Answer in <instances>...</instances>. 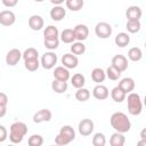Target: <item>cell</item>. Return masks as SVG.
<instances>
[{
    "instance_id": "cell-3",
    "label": "cell",
    "mask_w": 146,
    "mask_h": 146,
    "mask_svg": "<svg viewBox=\"0 0 146 146\" xmlns=\"http://www.w3.org/2000/svg\"><path fill=\"white\" fill-rule=\"evenodd\" d=\"M128 112L131 115H139L143 111V103H141V98L138 94L136 92H129L128 98Z\"/></svg>"
},
{
    "instance_id": "cell-5",
    "label": "cell",
    "mask_w": 146,
    "mask_h": 146,
    "mask_svg": "<svg viewBox=\"0 0 146 146\" xmlns=\"http://www.w3.org/2000/svg\"><path fill=\"white\" fill-rule=\"evenodd\" d=\"M78 129H79V132H80L81 136L87 137V136H90V135L94 132L95 123H94V121L90 120V119H82V120L79 122Z\"/></svg>"
},
{
    "instance_id": "cell-32",
    "label": "cell",
    "mask_w": 146,
    "mask_h": 146,
    "mask_svg": "<svg viewBox=\"0 0 146 146\" xmlns=\"http://www.w3.org/2000/svg\"><path fill=\"white\" fill-rule=\"evenodd\" d=\"M75 98L79 102H87L90 98V91L86 88H79L75 92Z\"/></svg>"
},
{
    "instance_id": "cell-4",
    "label": "cell",
    "mask_w": 146,
    "mask_h": 146,
    "mask_svg": "<svg viewBox=\"0 0 146 146\" xmlns=\"http://www.w3.org/2000/svg\"><path fill=\"white\" fill-rule=\"evenodd\" d=\"M95 33L99 39H107L112 34V26L106 22H99L95 26Z\"/></svg>"
},
{
    "instance_id": "cell-30",
    "label": "cell",
    "mask_w": 146,
    "mask_h": 146,
    "mask_svg": "<svg viewBox=\"0 0 146 146\" xmlns=\"http://www.w3.org/2000/svg\"><path fill=\"white\" fill-rule=\"evenodd\" d=\"M24 66L27 71H31V72H34L39 68L40 66V62L38 58H30V59H25L24 60Z\"/></svg>"
},
{
    "instance_id": "cell-1",
    "label": "cell",
    "mask_w": 146,
    "mask_h": 146,
    "mask_svg": "<svg viewBox=\"0 0 146 146\" xmlns=\"http://www.w3.org/2000/svg\"><path fill=\"white\" fill-rule=\"evenodd\" d=\"M110 123L112 128L121 133H125L131 129V122L123 112H115L111 115Z\"/></svg>"
},
{
    "instance_id": "cell-10",
    "label": "cell",
    "mask_w": 146,
    "mask_h": 146,
    "mask_svg": "<svg viewBox=\"0 0 146 146\" xmlns=\"http://www.w3.org/2000/svg\"><path fill=\"white\" fill-rule=\"evenodd\" d=\"M112 66L117 68L120 72H123L128 68V58L123 55H115L112 58Z\"/></svg>"
},
{
    "instance_id": "cell-28",
    "label": "cell",
    "mask_w": 146,
    "mask_h": 146,
    "mask_svg": "<svg viewBox=\"0 0 146 146\" xmlns=\"http://www.w3.org/2000/svg\"><path fill=\"white\" fill-rule=\"evenodd\" d=\"M66 7L72 10V11H79L80 9H82L84 1L83 0H65Z\"/></svg>"
},
{
    "instance_id": "cell-16",
    "label": "cell",
    "mask_w": 146,
    "mask_h": 146,
    "mask_svg": "<svg viewBox=\"0 0 146 146\" xmlns=\"http://www.w3.org/2000/svg\"><path fill=\"white\" fill-rule=\"evenodd\" d=\"M43 24H44L43 18L40 15H32L29 18V26L33 31H40L43 27Z\"/></svg>"
},
{
    "instance_id": "cell-23",
    "label": "cell",
    "mask_w": 146,
    "mask_h": 146,
    "mask_svg": "<svg viewBox=\"0 0 146 146\" xmlns=\"http://www.w3.org/2000/svg\"><path fill=\"white\" fill-rule=\"evenodd\" d=\"M51 89L57 94H63L67 90V82L54 79V81L51 82Z\"/></svg>"
},
{
    "instance_id": "cell-44",
    "label": "cell",
    "mask_w": 146,
    "mask_h": 146,
    "mask_svg": "<svg viewBox=\"0 0 146 146\" xmlns=\"http://www.w3.org/2000/svg\"><path fill=\"white\" fill-rule=\"evenodd\" d=\"M138 145H146V140H145V139H143L141 141H139V143H138Z\"/></svg>"
},
{
    "instance_id": "cell-12",
    "label": "cell",
    "mask_w": 146,
    "mask_h": 146,
    "mask_svg": "<svg viewBox=\"0 0 146 146\" xmlns=\"http://www.w3.org/2000/svg\"><path fill=\"white\" fill-rule=\"evenodd\" d=\"M51 112L47 108H42L40 111H38L34 115H33V122L34 123H41V122H48L51 120Z\"/></svg>"
},
{
    "instance_id": "cell-33",
    "label": "cell",
    "mask_w": 146,
    "mask_h": 146,
    "mask_svg": "<svg viewBox=\"0 0 146 146\" xmlns=\"http://www.w3.org/2000/svg\"><path fill=\"white\" fill-rule=\"evenodd\" d=\"M106 76L110 79V80H113V81H115V80H119L120 79V76H121V73L122 72H120L117 68H115L114 66H108L107 67V70H106Z\"/></svg>"
},
{
    "instance_id": "cell-29",
    "label": "cell",
    "mask_w": 146,
    "mask_h": 146,
    "mask_svg": "<svg viewBox=\"0 0 146 146\" xmlns=\"http://www.w3.org/2000/svg\"><path fill=\"white\" fill-rule=\"evenodd\" d=\"M58 34H59L58 29L56 26H54V25L47 26L44 29V31H43L44 39H56V38H58Z\"/></svg>"
},
{
    "instance_id": "cell-9",
    "label": "cell",
    "mask_w": 146,
    "mask_h": 146,
    "mask_svg": "<svg viewBox=\"0 0 146 146\" xmlns=\"http://www.w3.org/2000/svg\"><path fill=\"white\" fill-rule=\"evenodd\" d=\"M73 32H74L75 40H78V41H84L89 35V29L84 24H78L73 29Z\"/></svg>"
},
{
    "instance_id": "cell-41",
    "label": "cell",
    "mask_w": 146,
    "mask_h": 146,
    "mask_svg": "<svg viewBox=\"0 0 146 146\" xmlns=\"http://www.w3.org/2000/svg\"><path fill=\"white\" fill-rule=\"evenodd\" d=\"M8 104V97L5 92H0V105L2 106H7Z\"/></svg>"
},
{
    "instance_id": "cell-24",
    "label": "cell",
    "mask_w": 146,
    "mask_h": 146,
    "mask_svg": "<svg viewBox=\"0 0 146 146\" xmlns=\"http://www.w3.org/2000/svg\"><path fill=\"white\" fill-rule=\"evenodd\" d=\"M124 143H125V138H124L123 133L117 132V131H115L110 138V144L112 146H123Z\"/></svg>"
},
{
    "instance_id": "cell-35",
    "label": "cell",
    "mask_w": 146,
    "mask_h": 146,
    "mask_svg": "<svg viewBox=\"0 0 146 146\" xmlns=\"http://www.w3.org/2000/svg\"><path fill=\"white\" fill-rule=\"evenodd\" d=\"M106 144V137L102 132H97L92 137V145L94 146H104Z\"/></svg>"
},
{
    "instance_id": "cell-27",
    "label": "cell",
    "mask_w": 146,
    "mask_h": 146,
    "mask_svg": "<svg viewBox=\"0 0 146 146\" xmlns=\"http://www.w3.org/2000/svg\"><path fill=\"white\" fill-rule=\"evenodd\" d=\"M71 82H72V86L76 89L79 88H82L86 83V79H84V75H82L81 73H75L72 78H71Z\"/></svg>"
},
{
    "instance_id": "cell-20",
    "label": "cell",
    "mask_w": 146,
    "mask_h": 146,
    "mask_svg": "<svg viewBox=\"0 0 146 146\" xmlns=\"http://www.w3.org/2000/svg\"><path fill=\"white\" fill-rule=\"evenodd\" d=\"M114 42H115V44L117 47L123 48V47H125V46H128L130 43V36L125 32H120V33L116 34V36L114 39Z\"/></svg>"
},
{
    "instance_id": "cell-13",
    "label": "cell",
    "mask_w": 146,
    "mask_h": 146,
    "mask_svg": "<svg viewBox=\"0 0 146 146\" xmlns=\"http://www.w3.org/2000/svg\"><path fill=\"white\" fill-rule=\"evenodd\" d=\"M92 96L98 99V100H104L110 96V91L107 89V87L98 83L94 89H92Z\"/></svg>"
},
{
    "instance_id": "cell-15",
    "label": "cell",
    "mask_w": 146,
    "mask_h": 146,
    "mask_svg": "<svg viewBox=\"0 0 146 146\" xmlns=\"http://www.w3.org/2000/svg\"><path fill=\"white\" fill-rule=\"evenodd\" d=\"M59 135L65 139V141L67 144L73 141L74 138H75V131L71 125H63L59 130Z\"/></svg>"
},
{
    "instance_id": "cell-43",
    "label": "cell",
    "mask_w": 146,
    "mask_h": 146,
    "mask_svg": "<svg viewBox=\"0 0 146 146\" xmlns=\"http://www.w3.org/2000/svg\"><path fill=\"white\" fill-rule=\"evenodd\" d=\"M51 3H54L55 6H60L63 2H65V0H50Z\"/></svg>"
},
{
    "instance_id": "cell-22",
    "label": "cell",
    "mask_w": 146,
    "mask_h": 146,
    "mask_svg": "<svg viewBox=\"0 0 146 146\" xmlns=\"http://www.w3.org/2000/svg\"><path fill=\"white\" fill-rule=\"evenodd\" d=\"M105 78H106V73H105V71L103 68L96 67V68L92 70V72H91V79H92L94 82L100 83V82H103L105 80Z\"/></svg>"
},
{
    "instance_id": "cell-11",
    "label": "cell",
    "mask_w": 146,
    "mask_h": 146,
    "mask_svg": "<svg viewBox=\"0 0 146 146\" xmlns=\"http://www.w3.org/2000/svg\"><path fill=\"white\" fill-rule=\"evenodd\" d=\"M62 64L64 67L66 68H75L79 64V59L76 57V55H73V54H65L63 55L62 57Z\"/></svg>"
},
{
    "instance_id": "cell-37",
    "label": "cell",
    "mask_w": 146,
    "mask_h": 146,
    "mask_svg": "<svg viewBox=\"0 0 146 146\" xmlns=\"http://www.w3.org/2000/svg\"><path fill=\"white\" fill-rule=\"evenodd\" d=\"M27 144H29L30 146H41V145L43 144V138H42V136H40V135H32V136L29 138Z\"/></svg>"
},
{
    "instance_id": "cell-31",
    "label": "cell",
    "mask_w": 146,
    "mask_h": 146,
    "mask_svg": "<svg viewBox=\"0 0 146 146\" xmlns=\"http://www.w3.org/2000/svg\"><path fill=\"white\" fill-rule=\"evenodd\" d=\"M86 51V46L83 44L82 41H76V42H72L71 46V52L73 55H82Z\"/></svg>"
},
{
    "instance_id": "cell-2",
    "label": "cell",
    "mask_w": 146,
    "mask_h": 146,
    "mask_svg": "<svg viewBox=\"0 0 146 146\" xmlns=\"http://www.w3.org/2000/svg\"><path fill=\"white\" fill-rule=\"evenodd\" d=\"M26 133H27V125L24 122H19V121L14 122L9 129V140L13 144H19L22 143Z\"/></svg>"
},
{
    "instance_id": "cell-17",
    "label": "cell",
    "mask_w": 146,
    "mask_h": 146,
    "mask_svg": "<svg viewBox=\"0 0 146 146\" xmlns=\"http://www.w3.org/2000/svg\"><path fill=\"white\" fill-rule=\"evenodd\" d=\"M54 79L56 80H60V81H66L70 79V72L68 68L64 67V66H57L54 70Z\"/></svg>"
},
{
    "instance_id": "cell-39",
    "label": "cell",
    "mask_w": 146,
    "mask_h": 146,
    "mask_svg": "<svg viewBox=\"0 0 146 146\" xmlns=\"http://www.w3.org/2000/svg\"><path fill=\"white\" fill-rule=\"evenodd\" d=\"M7 137H8L7 129H6V128H5L2 124H0V143L5 141V140L7 139Z\"/></svg>"
},
{
    "instance_id": "cell-36",
    "label": "cell",
    "mask_w": 146,
    "mask_h": 146,
    "mask_svg": "<svg viewBox=\"0 0 146 146\" xmlns=\"http://www.w3.org/2000/svg\"><path fill=\"white\" fill-rule=\"evenodd\" d=\"M38 56H39V52H38V50H36L35 48H33V47L27 48V49L22 54V57L24 58V60H25V59H30V58H38Z\"/></svg>"
},
{
    "instance_id": "cell-18",
    "label": "cell",
    "mask_w": 146,
    "mask_h": 146,
    "mask_svg": "<svg viewBox=\"0 0 146 146\" xmlns=\"http://www.w3.org/2000/svg\"><path fill=\"white\" fill-rule=\"evenodd\" d=\"M65 16H66V10H65L62 6H55V7L51 8V10H50V17H51V19L55 21V22L62 21Z\"/></svg>"
},
{
    "instance_id": "cell-19",
    "label": "cell",
    "mask_w": 146,
    "mask_h": 146,
    "mask_svg": "<svg viewBox=\"0 0 146 146\" xmlns=\"http://www.w3.org/2000/svg\"><path fill=\"white\" fill-rule=\"evenodd\" d=\"M117 86L125 94H129V92H131L135 89V81H133L132 78H123V79H121V81L119 82Z\"/></svg>"
},
{
    "instance_id": "cell-34",
    "label": "cell",
    "mask_w": 146,
    "mask_h": 146,
    "mask_svg": "<svg viewBox=\"0 0 146 146\" xmlns=\"http://www.w3.org/2000/svg\"><path fill=\"white\" fill-rule=\"evenodd\" d=\"M141 24L139 21H128L125 24V29L128 30V32L130 33H137L140 31Z\"/></svg>"
},
{
    "instance_id": "cell-38",
    "label": "cell",
    "mask_w": 146,
    "mask_h": 146,
    "mask_svg": "<svg viewBox=\"0 0 146 146\" xmlns=\"http://www.w3.org/2000/svg\"><path fill=\"white\" fill-rule=\"evenodd\" d=\"M43 43H44V47L48 48L49 50H55L59 46V40H58V38H56V39H44Z\"/></svg>"
},
{
    "instance_id": "cell-25",
    "label": "cell",
    "mask_w": 146,
    "mask_h": 146,
    "mask_svg": "<svg viewBox=\"0 0 146 146\" xmlns=\"http://www.w3.org/2000/svg\"><path fill=\"white\" fill-rule=\"evenodd\" d=\"M60 40L64 42V43H72L74 42L75 40V36H74V32L72 29H64L60 33Z\"/></svg>"
},
{
    "instance_id": "cell-7",
    "label": "cell",
    "mask_w": 146,
    "mask_h": 146,
    "mask_svg": "<svg viewBox=\"0 0 146 146\" xmlns=\"http://www.w3.org/2000/svg\"><path fill=\"white\" fill-rule=\"evenodd\" d=\"M22 58V52L19 49H10L6 55V63L9 66H15Z\"/></svg>"
},
{
    "instance_id": "cell-6",
    "label": "cell",
    "mask_w": 146,
    "mask_h": 146,
    "mask_svg": "<svg viewBox=\"0 0 146 146\" xmlns=\"http://www.w3.org/2000/svg\"><path fill=\"white\" fill-rule=\"evenodd\" d=\"M57 63V55L52 51H48V52H44L41 57V62L40 64L42 65L43 68L46 70H50L55 66V64Z\"/></svg>"
},
{
    "instance_id": "cell-42",
    "label": "cell",
    "mask_w": 146,
    "mask_h": 146,
    "mask_svg": "<svg viewBox=\"0 0 146 146\" xmlns=\"http://www.w3.org/2000/svg\"><path fill=\"white\" fill-rule=\"evenodd\" d=\"M7 113V106H2L0 105V117H3Z\"/></svg>"
},
{
    "instance_id": "cell-21",
    "label": "cell",
    "mask_w": 146,
    "mask_h": 146,
    "mask_svg": "<svg viewBox=\"0 0 146 146\" xmlns=\"http://www.w3.org/2000/svg\"><path fill=\"white\" fill-rule=\"evenodd\" d=\"M111 97H112V99H113L115 103H122V102L125 99L127 94H125L119 86H116V87H114V88L112 89V91H111Z\"/></svg>"
},
{
    "instance_id": "cell-14",
    "label": "cell",
    "mask_w": 146,
    "mask_h": 146,
    "mask_svg": "<svg viewBox=\"0 0 146 146\" xmlns=\"http://www.w3.org/2000/svg\"><path fill=\"white\" fill-rule=\"evenodd\" d=\"M141 15L143 11L138 6H130L125 11V16L128 21H139L141 18Z\"/></svg>"
},
{
    "instance_id": "cell-45",
    "label": "cell",
    "mask_w": 146,
    "mask_h": 146,
    "mask_svg": "<svg viewBox=\"0 0 146 146\" xmlns=\"http://www.w3.org/2000/svg\"><path fill=\"white\" fill-rule=\"evenodd\" d=\"M34 1H35V2H42L43 0H34Z\"/></svg>"
},
{
    "instance_id": "cell-40",
    "label": "cell",
    "mask_w": 146,
    "mask_h": 146,
    "mask_svg": "<svg viewBox=\"0 0 146 146\" xmlns=\"http://www.w3.org/2000/svg\"><path fill=\"white\" fill-rule=\"evenodd\" d=\"M2 1V5L8 7V8H11V7H15L18 2V0H1Z\"/></svg>"
},
{
    "instance_id": "cell-26",
    "label": "cell",
    "mask_w": 146,
    "mask_h": 146,
    "mask_svg": "<svg viewBox=\"0 0 146 146\" xmlns=\"http://www.w3.org/2000/svg\"><path fill=\"white\" fill-rule=\"evenodd\" d=\"M143 57V51L138 47H132L128 51V58L132 62H139Z\"/></svg>"
},
{
    "instance_id": "cell-8",
    "label": "cell",
    "mask_w": 146,
    "mask_h": 146,
    "mask_svg": "<svg viewBox=\"0 0 146 146\" xmlns=\"http://www.w3.org/2000/svg\"><path fill=\"white\" fill-rule=\"evenodd\" d=\"M16 22V16L11 10L0 11V24L3 26H10Z\"/></svg>"
}]
</instances>
